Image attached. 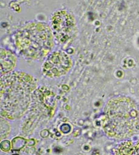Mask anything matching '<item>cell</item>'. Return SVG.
<instances>
[{
    "label": "cell",
    "instance_id": "obj_1",
    "mask_svg": "<svg viewBox=\"0 0 139 155\" xmlns=\"http://www.w3.org/2000/svg\"><path fill=\"white\" fill-rule=\"evenodd\" d=\"M36 82L31 75L15 71L2 75V114L11 119L17 118L29 107Z\"/></svg>",
    "mask_w": 139,
    "mask_h": 155
},
{
    "label": "cell",
    "instance_id": "obj_2",
    "mask_svg": "<svg viewBox=\"0 0 139 155\" xmlns=\"http://www.w3.org/2000/svg\"><path fill=\"white\" fill-rule=\"evenodd\" d=\"M103 128L111 137H130L139 131V118L136 103L130 98L120 96L111 99L104 109Z\"/></svg>",
    "mask_w": 139,
    "mask_h": 155
},
{
    "label": "cell",
    "instance_id": "obj_3",
    "mask_svg": "<svg viewBox=\"0 0 139 155\" xmlns=\"http://www.w3.org/2000/svg\"><path fill=\"white\" fill-rule=\"evenodd\" d=\"M14 40L22 55L35 60L45 57L54 47L50 26L42 22H27L15 32Z\"/></svg>",
    "mask_w": 139,
    "mask_h": 155
},
{
    "label": "cell",
    "instance_id": "obj_4",
    "mask_svg": "<svg viewBox=\"0 0 139 155\" xmlns=\"http://www.w3.org/2000/svg\"><path fill=\"white\" fill-rule=\"evenodd\" d=\"M50 27L54 37L60 44L73 41L77 35L76 18L67 10H58L52 14Z\"/></svg>",
    "mask_w": 139,
    "mask_h": 155
},
{
    "label": "cell",
    "instance_id": "obj_5",
    "mask_svg": "<svg viewBox=\"0 0 139 155\" xmlns=\"http://www.w3.org/2000/svg\"><path fill=\"white\" fill-rule=\"evenodd\" d=\"M72 60L65 51L51 53L42 65V71L45 76L57 78L67 74L72 67Z\"/></svg>",
    "mask_w": 139,
    "mask_h": 155
},
{
    "label": "cell",
    "instance_id": "obj_6",
    "mask_svg": "<svg viewBox=\"0 0 139 155\" xmlns=\"http://www.w3.org/2000/svg\"><path fill=\"white\" fill-rule=\"evenodd\" d=\"M15 56L11 51L1 49V74L2 75L9 73L15 66Z\"/></svg>",
    "mask_w": 139,
    "mask_h": 155
},
{
    "label": "cell",
    "instance_id": "obj_7",
    "mask_svg": "<svg viewBox=\"0 0 139 155\" xmlns=\"http://www.w3.org/2000/svg\"><path fill=\"white\" fill-rule=\"evenodd\" d=\"M114 155H139V140L135 145L129 140L122 143L115 149Z\"/></svg>",
    "mask_w": 139,
    "mask_h": 155
}]
</instances>
